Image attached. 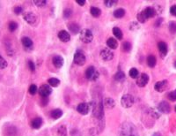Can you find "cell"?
<instances>
[{
    "instance_id": "1",
    "label": "cell",
    "mask_w": 176,
    "mask_h": 136,
    "mask_svg": "<svg viewBox=\"0 0 176 136\" xmlns=\"http://www.w3.org/2000/svg\"><path fill=\"white\" fill-rule=\"evenodd\" d=\"M93 35L90 29L85 28L80 31V40L83 43H89L93 41Z\"/></svg>"
},
{
    "instance_id": "2",
    "label": "cell",
    "mask_w": 176,
    "mask_h": 136,
    "mask_svg": "<svg viewBox=\"0 0 176 136\" xmlns=\"http://www.w3.org/2000/svg\"><path fill=\"white\" fill-rule=\"evenodd\" d=\"M86 77L89 80H96L99 78V73L93 66H90L86 71Z\"/></svg>"
},
{
    "instance_id": "3",
    "label": "cell",
    "mask_w": 176,
    "mask_h": 136,
    "mask_svg": "<svg viewBox=\"0 0 176 136\" xmlns=\"http://www.w3.org/2000/svg\"><path fill=\"white\" fill-rule=\"evenodd\" d=\"M134 97L131 95H124L121 99V103L124 108H130L134 104Z\"/></svg>"
},
{
    "instance_id": "4",
    "label": "cell",
    "mask_w": 176,
    "mask_h": 136,
    "mask_svg": "<svg viewBox=\"0 0 176 136\" xmlns=\"http://www.w3.org/2000/svg\"><path fill=\"white\" fill-rule=\"evenodd\" d=\"M86 56L83 52L81 51H77L75 54H74V58H73V61L76 65L78 66H84L85 63H86Z\"/></svg>"
},
{
    "instance_id": "5",
    "label": "cell",
    "mask_w": 176,
    "mask_h": 136,
    "mask_svg": "<svg viewBox=\"0 0 176 136\" xmlns=\"http://www.w3.org/2000/svg\"><path fill=\"white\" fill-rule=\"evenodd\" d=\"M100 58L104 61H110L114 58V53H113V51H111L110 49L105 48V49L101 50V51H100Z\"/></svg>"
},
{
    "instance_id": "6",
    "label": "cell",
    "mask_w": 176,
    "mask_h": 136,
    "mask_svg": "<svg viewBox=\"0 0 176 136\" xmlns=\"http://www.w3.org/2000/svg\"><path fill=\"white\" fill-rule=\"evenodd\" d=\"M51 93H52V88H51V87H49V85L44 84L40 87L39 94L42 98H47Z\"/></svg>"
},
{
    "instance_id": "7",
    "label": "cell",
    "mask_w": 176,
    "mask_h": 136,
    "mask_svg": "<svg viewBox=\"0 0 176 136\" xmlns=\"http://www.w3.org/2000/svg\"><path fill=\"white\" fill-rule=\"evenodd\" d=\"M149 82V76L146 73H142L136 80V85L140 88H143Z\"/></svg>"
},
{
    "instance_id": "8",
    "label": "cell",
    "mask_w": 176,
    "mask_h": 136,
    "mask_svg": "<svg viewBox=\"0 0 176 136\" xmlns=\"http://www.w3.org/2000/svg\"><path fill=\"white\" fill-rule=\"evenodd\" d=\"M167 88H168V81L166 80L158 81L154 86L155 90L158 91V92H164L165 90L167 89Z\"/></svg>"
},
{
    "instance_id": "9",
    "label": "cell",
    "mask_w": 176,
    "mask_h": 136,
    "mask_svg": "<svg viewBox=\"0 0 176 136\" xmlns=\"http://www.w3.org/2000/svg\"><path fill=\"white\" fill-rule=\"evenodd\" d=\"M158 110L162 112V113H165V114H168L170 111H171V106L170 104L165 102V101H162L161 103H158Z\"/></svg>"
},
{
    "instance_id": "10",
    "label": "cell",
    "mask_w": 176,
    "mask_h": 136,
    "mask_svg": "<svg viewBox=\"0 0 176 136\" xmlns=\"http://www.w3.org/2000/svg\"><path fill=\"white\" fill-rule=\"evenodd\" d=\"M77 110L82 115H86V114H88V112L90 110V105L86 103H82L78 105Z\"/></svg>"
},
{
    "instance_id": "11",
    "label": "cell",
    "mask_w": 176,
    "mask_h": 136,
    "mask_svg": "<svg viewBox=\"0 0 176 136\" xmlns=\"http://www.w3.org/2000/svg\"><path fill=\"white\" fill-rule=\"evenodd\" d=\"M52 62H53V65L55 66V67L57 68H61L64 64V60L63 58V57L61 56H55L52 59Z\"/></svg>"
},
{
    "instance_id": "12",
    "label": "cell",
    "mask_w": 176,
    "mask_h": 136,
    "mask_svg": "<svg viewBox=\"0 0 176 136\" xmlns=\"http://www.w3.org/2000/svg\"><path fill=\"white\" fill-rule=\"evenodd\" d=\"M67 27H68V29H69L71 33H73V34H75V35L78 34V33H80V31H81L79 25H78V24L75 23V22H70V23H68V24H67Z\"/></svg>"
},
{
    "instance_id": "13",
    "label": "cell",
    "mask_w": 176,
    "mask_h": 136,
    "mask_svg": "<svg viewBox=\"0 0 176 136\" xmlns=\"http://www.w3.org/2000/svg\"><path fill=\"white\" fill-rule=\"evenodd\" d=\"M58 38H59L62 42L67 43V42H69V41L71 40V36H70V34H69L67 31H65V30H61V31L58 33Z\"/></svg>"
},
{
    "instance_id": "14",
    "label": "cell",
    "mask_w": 176,
    "mask_h": 136,
    "mask_svg": "<svg viewBox=\"0 0 176 136\" xmlns=\"http://www.w3.org/2000/svg\"><path fill=\"white\" fill-rule=\"evenodd\" d=\"M24 20L28 23V24H34L36 21V17L33 13H26L24 14Z\"/></svg>"
},
{
    "instance_id": "15",
    "label": "cell",
    "mask_w": 176,
    "mask_h": 136,
    "mask_svg": "<svg viewBox=\"0 0 176 136\" xmlns=\"http://www.w3.org/2000/svg\"><path fill=\"white\" fill-rule=\"evenodd\" d=\"M143 13H144V15L147 20L150 18H153L156 15V11L153 7H146L143 10Z\"/></svg>"
},
{
    "instance_id": "16",
    "label": "cell",
    "mask_w": 176,
    "mask_h": 136,
    "mask_svg": "<svg viewBox=\"0 0 176 136\" xmlns=\"http://www.w3.org/2000/svg\"><path fill=\"white\" fill-rule=\"evenodd\" d=\"M21 43L23 44V46L25 47V49H31L33 47V41L27 36H24L21 39Z\"/></svg>"
},
{
    "instance_id": "17",
    "label": "cell",
    "mask_w": 176,
    "mask_h": 136,
    "mask_svg": "<svg viewBox=\"0 0 176 136\" xmlns=\"http://www.w3.org/2000/svg\"><path fill=\"white\" fill-rule=\"evenodd\" d=\"M158 48L159 50V52L162 56H165L167 54V44L164 42H159L158 43Z\"/></svg>"
},
{
    "instance_id": "18",
    "label": "cell",
    "mask_w": 176,
    "mask_h": 136,
    "mask_svg": "<svg viewBox=\"0 0 176 136\" xmlns=\"http://www.w3.org/2000/svg\"><path fill=\"white\" fill-rule=\"evenodd\" d=\"M42 119L41 117H35L32 120L31 125L34 129H39L42 125Z\"/></svg>"
},
{
    "instance_id": "19",
    "label": "cell",
    "mask_w": 176,
    "mask_h": 136,
    "mask_svg": "<svg viewBox=\"0 0 176 136\" xmlns=\"http://www.w3.org/2000/svg\"><path fill=\"white\" fill-rule=\"evenodd\" d=\"M107 45L110 48V49H112V50H115V49H116L117 47H118V43H117V40L116 39H115V38H112V37H110V38H108L107 40Z\"/></svg>"
},
{
    "instance_id": "20",
    "label": "cell",
    "mask_w": 176,
    "mask_h": 136,
    "mask_svg": "<svg viewBox=\"0 0 176 136\" xmlns=\"http://www.w3.org/2000/svg\"><path fill=\"white\" fill-rule=\"evenodd\" d=\"M103 103H104V106H105L106 108H108V109H112V108H114L115 105V103L114 99L109 98V97L105 98V100L103 101Z\"/></svg>"
},
{
    "instance_id": "21",
    "label": "cell",
    "mask_w": 176,
    "mask_h": 136,
    "mask_svg": "<svg viewBox=\"0 0 176 136\" xmlns=\"http://www.w3.org/2000/svg\"><path fill=\"white\" fill-rule=\"evenodd\" d=\"M156 63H157V59H156V57H155V56L150 55V56L147 58V65H148L149 67L153 68V67L156 66Z\"/></svg>"
},
{
    "instance_id": "22",
    "label": "cell",
    "mask_w": 176,
    "mask_h": 136,
    "mask_svg": "<svg viewBox=\"0 0 176 136\" xmlns=\"http://www.w3.org/2000/svg\"><path fill=\"white\" fill-rule=\"evenodd\" d=\"M125 15V10L122 8H118L114 11V16L117 19H121Z\"/></svg>"
},
{
    "instance_id": "23",
    "label": "cell",
    "mask_w": 176,
    "mask_h": 136,
    "mask_svg": "<svg viewBox=\"0 0 176 136\" xmlns=\"http://www.w3.org/2000/svg\"><path fill=\"white\" fill-rule=\"evenodd\" d=\"M63 116V111L60 109H56L51 111V117L54 119H58Z\"/></svg>"
},
{
    "instance_id": "24",
    "label": "cell",
    "mask_w": 176,
    "mask_h": 136,
    "mask_svg": "<svg viewBox=\"0 0 176 136\" xmlns=\"http://www.w3.org/2000/svg\"><path fill=\"white\" fill-rule=\"evenodd\" d=\"M115 79L116 81L122 82L125 80V73L122 71H118L115 75Z\"/></svg>"
},
{
    "instance_id": "25",
    "label": "cell",
    "mask_w": 176,
    "mask_h": 136,
    "mask_svg": "<svg viewBox=\"0 0 176 136\" xmlns=\"http://www.w3.org/2000/svg\"><path fill=\"white\" fill-rule=\"evenodd\" d=\"M90 12H91V14H92L93 17H95V18L100 17V14H101V11H100V9L98 8V7H94V6L91 7Z\"/></svg>"
},
{
    "instance_id": "26",
    "label": "cell",
    "mask_w": 176,
    "mask_h": 136,
    "mask_svg": "<svg viewBox=\"0 0 176 136\" xmlns=\"http://www.w3.org/2000/svg\"><path fill=\"white\" fill-rule=\"evenodd\" d=\"M113 34L118 40H122V32L119 28H116V27L114 28H113Z\"/></svg>"
},
{
    "instance_id": "27",
    "label": "cell",
    "mask_w": 176,
    "mask_h": 136,
    "mask_svg": "<svg viewBox=\"0 0 176 136\" xmlns=\"http://www.w3.org/2000/svg\"><path fill=\"white\" fill-rule=\"evenodd\" d=\"M49 86L56 88V87L59 86L60 80H59L57 78H50V79L49 80Z\"/></svg>"
},
{
    "instance_id": "28",
    "label": "cell",
    "mask_w": 176,
    "mask_h": 136,
    "mask_svg": "<svg viewBox=\"0 0 176 136\" xmlns=\"http://www.w3.org/2000/svg\"><path fill=\"white\" fill-rule=\"evenodd\" d=\"M57 134L59 136H66L67 135V129L65 125H61L57 130Z\"/></svg>"
},
{
    "instance_id": "29",
    "label": "cell",
    "mask_w": 176,
    "mask_h": 136,
    "mask_svg": "<svg viewBox=\"0 0 176 136\" xmlns=\"http://www.w3.org/2000/svg\"><path fill=\"white\" fill-rule=\"evenodd\" d=\"M139 75V72L136 68H131L129 70V76L133 79H137Z\"/></svg>"
},
{
    "instance_id": "30",
    "label": "cell",
    "mask_w": 176,
    "mask_h": 136,
    "mask_svg": "<svg viewBox=\"0 0 176 136\" xmlns=\"http://www.w3.org/2000/svg\"><path fill=\"white\" fill-rule=\"evenodd\" d=\"M131 49H132V45H131L130 43H129V42H124V43H122V50H123V51H125V52H129V51H131Z\"/></svg>"
},
{
    "instance_id": "31",
    "label": "cell",
    "mask_w": 176,
    "mask_h": 136,
    "mask_svg": "<svg viewBox=\"0 0 176 136\" xmlns=\"http://www.w3.org/2000/svg\"><path fill=\"white\" fill-rule=\"evenodd\" d=\"M137 21H138L140 23H143V22H145V21H147V19H146V17H145V15H144L143 11H142V12H140L139 14H137Z\"/></svg>"
},
{
    "instance_id": "32",
    "label": "cell",
    "mask_w": 176,
    "mask_h": 136,
    "mask_svg": "<svg viewBox=\"0 0 176 136\" xmlns=\"http://www.w3.org/2000/svg\"><path fill=\"white\" fill-rule=\"evenodd\" d=\"M34 3L38 6V7H43L47 5L46 0H35Z\"/></svg>"
},
{
    "instance_id": "33",
    "label": "cell",
    "mask_w": 176,
    "mask_h": 136,
    "mask_svg": "<svg viewBox=\"0 0 176 136\" xmlns=\"http://www.w3.org/2000/svg\"><path fill=\"white\" fill-rule=\"evenodd\" d=\"M8 28H9V30H10L11 32H13V31H15V30L18 28V24H17L15 21H11V22L9 23Z\"/></svg>"
},
{
    "instance_id": "34",
    "label": "cell",
    "mask_w": 176,
    "mask_h": 136,
    "mask_svg": "<svg viewBox=\"0 0 176 136\" xmlns=\"http://www.w3.org/2000/svg\"><path fill=\"white\" fill-rule=\"evenodd\" d=\"M167 97H168V99H169L170 101H172V102H175V101H176V90H172V91H171V92L168 94Z\"/></svg>"
},
{
    "instance_id": "35",
    "label": "cell",
    "mask_w": 176,
    "mask_h": 136,
    "mask_svg": "<svg viewBox=\"0 0 176 136\" xmlns=\"http://www.w3.org/2000/svg\"><path fill=\"white\" fill-rule=\"evenodd\" d=\"M168 28H169V30H170L171 33H172V34L176 33V22L175 21H171L169 23Z\"/></svg>"
},
{
    "instance_id": "36",
    "label": "cell",
    "mask_w": 176,
    "mask_h": 136,
    "mask_svg": "<svg viewBox=\"0 0 176 136\" xmlns=\"http://www.w3.org/2000/svg\"><path fill=\"white\" fill-rule=\"evenodd\" d=\"M6 66H7V62L2 56H0V68L5 69V68H6Z\"/></svg>"
},
{
    "instance_id": "37",
    "label": "cell",
    "mask_w": 176,
    "mask_h": 136,
    "mask_svg": "<svg viewBox=\"0 0 176 136\" xmlns=\"http://www.w3.org/2000/svg\"><path fill=\"white\" fill-rule=\"evenodd\" d=\"M37 91H38V88H37V86L36 85H35V84H33V85H31L30 87H29V93L31 94V95H35L36 93H37Z\"/></svg>"
},
{
    "instance_id": "38",
    "label": "cell",
    "mask_w": 176,
    "mask_h": 136,
    "mask_svg": "<svg viewBox=\"0 0 176 136\" xmlns=\"http://www.w3.org/2000/svg\"><path fill=\"white\" fill-rule=\"evenodd\" d=\"M116 3H117L116 0H105V1H104L105 6H107V7H111V6H113L115 4H116Z\"/></svg>"
},
{
    "instance_id": "39",
    "label": "cell",
    "mask_w": 176,
    "mask_h": 136,
    "mask_svg": "<svg viewBox=\"0 0 176 136\" xmlns=\"http://www.w3.org/2000/svg\"><path fill=\"white\" fill-rule=\"evenodd\" d=\"M71 14H72V11H71V9H70V8H67V9H65L64 10V18H70L71 16Z\"/></svg>"
},
{
    "instance_id": "40",
    "label": "cell",
    "mask_w": 176,
    "mask_h": 136,
    "mask_svg": "<svg viewBox=\"0 0 176 136\" xmlns=\"http://www.w3.org/2000/svg\"><path fill=\"white\" fill-rule=\"evenodd\" d=\"M28 67H29L30 71H32V72H35V63H34L32 60H29V61H28Z\"/></svg>"
},
{
    "instance_id": "41",
    "label": "cell",
    "mask_w": 176,
    "mask_h": 136,
    "mask_svg": "<svg viewBox=\"0 0 176 136\" xmlns=\"http://www.w3.org/2000/svg\"><path fill=\"white\" fill-rule=\"evenodd\" d=\"M22 12H23V8L21 6H17V7L14 8V13L16 14H20Z\"/></svg>"
},
{
    "instance_id": "42",
    "label": "cell",
    "mask_w": 176,
    "mask_h": 136,
    "mask_svg": "<svg viewBox=\"0 0 176 136\" xmlns=\"http://www.w3.org/2000/svg\"><path fill=\"white\" fill-rule=\"evenodd\" d=\"M139 28V26H138V24H137L136 22H132V23L130 24V27H129L130 30H135V29H136V28Z\"/></svg>"
},
{
    "instance_id": "43",
    "label": "cell",
    "mask_w": 176,
    "mask_h": 136,
    "mask_svg": "<svg viewBox=\"0 0 176 136\" xmlns=\"http://www.w3.org/2000/svg\"><path fill=\"white\" fill-rule=\"evenodd\" d=\"M170 13H171L172 15L176 16V5L171 6V8H170Z\"/></svg>"
},
{
    "instance_id": "44",
    "label": "cell",
    "mask_w": 176,
    "mask_h": 136,
    "mask_svg": "<svg viewBox=\"0 0 176 136\" xmlns=\"http://www.w3.org/2000/svg\"><path fill=\"white\" fill-rule=\"evenodd\" d=\"M76 2H77V4L78 5H79V6H85L86 5V0H76Z\"/></svg>"
},
{
    "instance_id": "45",
    "label": "cell",
    "mask_w": 176,
    "mask_h": 136,
    "mask_svg": "<svg viewBox=\"0 0 176 136\" xmlns=\"http://www.w3.org/2000/svg\"><path fill=\"white\" fill-rule=\"evenodd\" d=\"M151 116H153L154 117H156V118H158V117H159V115H158V113H157L156 111H154L153 110H151Z\"/></svg>"
},
{
    "instance_id": "46",
    "label": "cell",
    "mask_w": 176,
    "mask_h": 136,
    "mask_svg": "<svg viewBox=\"0 0 176 136\" xmlns=\"http://www.w3.org/2000/svg\"><path fill=\"white\" fill-rule=\"evenodd\" d=\"M152 136H161V134L159 132H155Z\"/></svg>"
},
{
    "instance_id": "47",
    "label": "cell",
    "mask_w": 176,
    "mask_h": 136,
    "mask_svg": "<svg viewBox=\"0 0 176 136\" xmlns=\"http://www.w3.org/2000/svg\"><path fill=\"white\" fill-rule=\"evenodd\" d=\"M173 66H174V67H175V68H176V61H175V62H174V64H173Z\"/></svg>"
},
{
    "instance_id": "48",
    "label": "cell",
    "mask_w": 176,
    "mask_h": 136,
    "mask_svg": "<svg viewBox=\"0 0 176 136\" xmlns=\"http://www.w3.org/2000/svg\"><path fill=\"white\" fill-rule=\"evenodd\" d=\"M174 110H175V111H176V105H175V107H174Z\"/></svg>"
},
{
    "instance_id": "49",
    "label": "cell",
    "mask_w": 176,
    "mask_h": 136,
    "mask_svg": "<svg viewBox=\"0 0 176 136\" xmlns=\"http://www.w3.org/2000/svg\"><path fill=\"white\" fill-rule=\"evenodd\" d=\"M129 136H134V135H132V134H130V135H129Z\"/></svg>"
}]
</instances>
